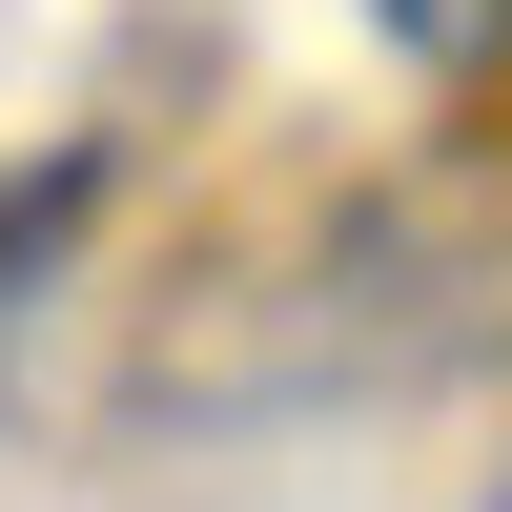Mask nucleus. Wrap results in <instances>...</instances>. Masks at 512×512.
I'll use <instances>...</instances> for the list:
<instances>
[{
  "label": "nucleus",
  "mask_w": 512,
  "mask_h": 512,
  "mask_svg": "<svg viewBox=\"0 0 512 512\" xmlns=\"http://www.w3.org/2000/svg\"><path fill=\"white\" fill-rule=\"evenodd\" d=\"M82 226H103V144H41L21 185H0V328H21L41 287L82 267Z\"/></svg>",
  "instance_id": "obj_1"
},
{
  "label": "nucleus",
  "mask_w": 512,
  "mask_h": 512,
  "mask_svg": "<svg viewBox=\"0 0 512 512\" xmlns=\"http://www.w3.org/2000/svg\"><path fill=\"white\" fill-rule=\"evenodd\" d=\"M369 41L431 62V82H492V62H512V0H369Z\"/></svg>",
  "instance_id": "obj_2"
}]
</instances>
